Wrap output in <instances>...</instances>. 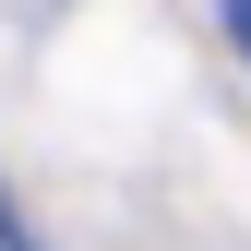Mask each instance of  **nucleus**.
I'll use <instances>...</instances> for the list:
<instances>
[{
	"mask_svg": "<svg viewBox=\"0 0 251 251\" xmlns=\"http://www.w3.org/2000/svg\"><path fill=\"white\" fill-rule=\"evenodd\" d=\"M215 12H227V36H239V60H251V0H215Z\"/></svg>",
	"mask_w": 251,
	"mask_h": 251,
	"instance_id": "f257e3e1",
	"label": "nucleus"
},
{
	"mask_svg": "<svg viewBox=\"0 0 251 251\" xmlns=\"http://www.w3.org/2000/svg\"><path fill=\"white\" fill-rule=\"evenodd\" d=\"M0 251H36V239H24V215H12V203H0Z\"/></svg>",
	"mask_w": 251,
	"mask_h": 251,
	"instance_id": "f03ea898",
	"label": "nucleus"
}]
</instances>
